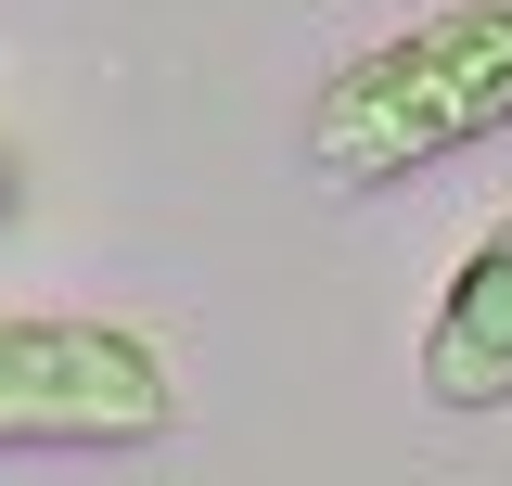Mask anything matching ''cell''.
I'll list each match as a JSON object with an SVG mask.
<instances>
[{"label":"cell","instance_id":"obj_3","mask_svg":"<svg viewBox=\"0 0 512 486\" xmlns=\"http://www.w3.org/2000/svg\"><path fill=\"white\" fill-rule=\"evenodd\" d=\"M423 397H436V410H461V423L512 410V205L461 243V269H448L436 320H423Z\"/></svg>","mask_w":512,"mask_h":486},{"label":"cell","instance_id":"obj_4","mask_svg":"<svg viewBox=\"0 0 512 486\" xmlns=\"http://www.w3.org/2000/svg\"><path fill=\"white\" fill-rule=\"evenodd\" d=\"M0 218H13V154H0Z\"/></svg>","mask_w":512,"mask_h":486},{"label":"cell","instance_id":"obj_1","mask_svg":"<svg viewBox=\"0 0 512 486\" xmlns=\"http://www.w3.org/2000/svg\"><path fill=\"white\" fill-rule=\"evenodd\" d=\"M487 141H512V0H436L359 39L308 90V128H295L320 192H397Z\"/></svg>","mask_w":512,"mask_h":486},{"label":"cell","instance_id":"obj_2","mask_svg":"<svg viewBox=\"0 0 512 486\" xmlns=\"http://www.w3.org/2000/svg\"><path fill=\"white\" fill-rule=\"evenodd\" d=\"M180 435V371L128 320L0 307V448H154Z\"/></svg>","mask_w":512,"mask_h":486}]
</instances>
